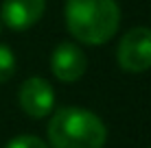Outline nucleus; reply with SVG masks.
<instances>
[{"label":"nucleus","mask_w":151,"mask_h":148,"mask_svg":"<svg viewBox=\"0 0 151 148\" xmlns=\"http://www.w3.org/2000/svg\"><path fill=\"white\" fill-rule=\"evenodd\" d=\"M121 24L116 0H66V26L77 42L101 46L112 39Z\"/></svg>","instance_id":"obj_1"},{"label":"nucleus","mask_w":151,"mask_h":148,"mask_svg":"<svg viewBox=\"0 0 151 148\" xmlns=\"http://www.w3.org/2000/svg\"><path fill=\"white\" fill-rule=\"evenodd\" d=\"M107 129L99 115L79 107L55 111L48 122V142L53 148H103Z\"/></svg>","instance_id":"obj_2"},{"label":"nucleus","mask_w":151,"mask_h":148,"mask_svg":"<svg viewBox=\"0 0 151 148\" xmlns=\"http://www.w3.org/2000/svg\"><path fill=\"white\" fill-rule=\"evenodd\" d=\"M118 65L127 72H145L151 68V28L136 26L125 33L116 50Z\"/></svg>","instance_id":"obj_3"},{"label":"nucleus","mask_w":151,"mask_h":148,"mask_svg":"<svg viewBox=\"0 0 151 148\" xmlns=\"http://www.w3.org/2000/svg\"><path fill=\"white\" fill-rule=\"evenodd\" d=\"M20 107L24 109V113L31 118H44L53 111L55 105V91L50 87L48 81L40 79V76H31L22 83V87L18 91Z\"/></svg>","instance_id":"obj_4"},{"label":"nucleus","mask_w":151,"mask_h":148,"mask_svg":"<svg viewBox=\"0 0 151 148\" xmlns=\"http://www.w3.org/2000/svg\"><path fill=\"white\" fill-rule=\"evenodd\" d=\"M88 59L83 55L79 46L64 42L59 44L50 55V70H53L55 79H59L61 83H75L86 74Z\"/></svg>","instance_id":"obj_5"},{"label":"nucleus","mask_w":151,"mask_h":148,"mask_svg":"<svg viewBox=\"0 0 151 148\" xmlns=\"http://www.w3.org/2000/svg\"><path fill=\"white\" fill-rule=\"evenodd\" d=\"M46 0H4L2 22L13 30H27L44 15Z\"/></svg>","instance_id":"obj_6"},{"label":"nucleus","mask_w":151,"mask_h":148,"mask_svg":"<svg viewBox=\"0 0 151 148\" xmlns=\"http://www.w3.org/2000/svg\"><path fill=\"white\" fill-rule=\"evenodd\" d=\"M15 72V55L9 46L0 44V83L9 81Z\"/></svg>","instance_id":"obj_7"},{"label":"nucleus","mask_w":151,"mask_h":148,"mask_svg":"<svg viewBox=\"0 0 151 148\" xmlns=\"http://www.w3.org/2000/svg\"><path fill=\"white\" fill-rule=\"evenodd\" d=\"M4 148H48V146L35 135H20V137H13Z\"/></svg>","instance_id":"obj_8"}]
</instances>
